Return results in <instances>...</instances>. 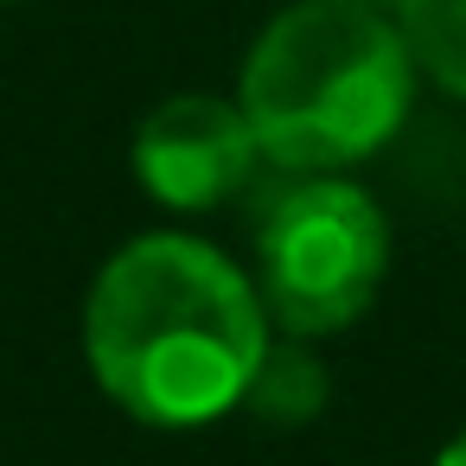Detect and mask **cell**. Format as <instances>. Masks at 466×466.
I'll return each mask as SVG.
<instances>
[{"label":"cell","mask_w":466,"mask_h":466,"mask_svg":"<svg viewBox=\"0 0 466 466\" xmlns=\"http://www.w3.org/2000/svg\"><path fill=\"white\" fill-rule=\"evenodd\" d=\"M84 345L96 383L154 428L218 421L268 351L262 294L198 237H135L90 288Z\"/></svg>","instance_id":"6da1fadb"},{"label":"cell","mask_w":466,"mask_h":466,"mask_svg":"<svg viewBox=\"0 0 466 466\" xmlns=\"http://www.w3.org/2000/svg\"><path fill=\"white\" fill-rule=\"evenodd\" d=\"M415 58L402 33L358 0H300L243 65V116L256 147L294 173L370 160L409 116Z\"/></svg>","instance_id":"7a4b0ae2"},{"label":"cell","mask_w":466,"mask_h":466,"mask_svg":"<svg viewBox=\"0 0 466 466\" xmlns=\"http://www.w3.org/2000/svg\"><path fill=\"white\" fill-rule=\"evenodd\" d=\"M262 300L294 339L351 326L390 268V224L351 179L313 173L262 224Z\"/></svg>","instance_id":"3957f363"},{"label":"cell","mask_w":466,"mask_h":466,"mask_svg":"<svg viewBox=\"0 0 466 466\" xmlns=\"http://www.w3.org/2000/svg\"><path fill=\"white\" fill-rule=\"evenodd\" d=\"M256 154L262 147L243 103H218V96H173L135 135V173L173 211H211L230 192H243Z\"/></svg>","instance_id":"277c9868"},{"label":"cell","mask_w":466,"mask_h":466,"mask_svg":"<svg viewBox=\"0 0 466 466\" xmlns=\"http://www.w3.org/2000/svg\"><path fill=\"white\" fill-rule=\"evenodd\" d=\"M396 33L447 96H466V0H396Z\"/></svg>","instance_id":"5b68a950"},{"label":"cell","mask_w":466,"mask_h":466,"mask_svg":"<svg viewBox=\"0 0 466 466\" xmlns=\"http://www.w3.org/2000/svg\"><path fill=\"white\" fill-rule=\"evenodd\" d=\"M243 402L275 428H300V421H313L326 409V370H319V358L307 345H268Z\"/></svg>","instance_id":"8992f818"},{"label":"cell","mask_w":466,"mask_h":466,"mask_svg":"<svg viewBox=\"0 0 466 466\" xmlns=\"http://www.w3.org/2000/svg\"><path fill=\"white\" fill-rule=\"evenodd\" d=\"M434 466H466V428H460V434H453V441L434 453Z\"/></svg>","instance_id":"52a82bcc"},{"label":"cell","mask_w":466,"mask_h":466,"mask_svg":"<svg viewBox=\"0 0 466 466\" xmlns=\"http://www.w3.org/2000/svg\"><path fill=\"white\" fill-rule=\"evenodd\" d=\"M358 7H370V0H358Z\"/></svg>","instance_id":"ba28073f"}]
</instances>
